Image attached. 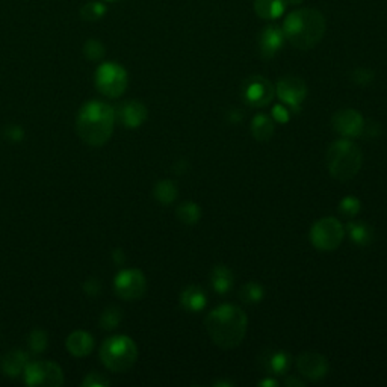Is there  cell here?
<instances>
[{
	"instance_id": "6da1fadb",
	"label": "cell",
	"mask_w": 387,
	"mask_h": 387,
	"mask_svg": "<svg viewBox=\"0 0 387 387\" xmlns=\"http://www.w3.org/2000/svg\"><path fill=\"white\" fill-rule=\"evenodd\" d=\"M204 325L212 342L223 350H233L247 335L248 318L238 306L221 305L206 316Z\"/></svg>"
},
{
	"instance_id": "7a4b0ae2",
	"label": "cell",
	"mask_w": 387,
	"mask_h": 387,
	"mask_svg": "<svg viewBox=\"0 0 387 387\" xmlns=\"http://www.w3.org/2000/svg\"><path fill=\"white\" fill-rule=\"evenodd\" d=\"M283 34L287 43L300 50H312L322 41L327 30L324 14L315 8H298L283 23Z\"/></svg>"
},
{
	"instance_id": "3957f363",
	"label": "cell",
	"mask_w": 387,
	"mask_h": 387,
	"mask_svg": "<svg viewBox=\"0 0 387 387\" xmlns=\"http://www.w3.org/2000/svg\"><path fill=\"white\" fill-rule=\"evenodd\" d=\"M115 124V112L103 102H88L82 106L76 129L83 142L93 147H102L109 141Z\"/></svg>"
},
{
	"instance_id": "277c9868",
	"label": "cell",
	"mask_w": 387,
	"mask_h": 387,
	"mask_svg": "<svg viewBox=\"0 0 387 387\" xmlns=\"http://www.w3.org/2000/svg\"><path fill=\"white\" fill-rule=\"evenodd\" d=\"M363 164L362 150L350 140L333 142L327 151V168L338 181H350L357 176Z\"/></svg>"
},
{
	"instance_id": "5b68a950",
	"label": "cell",
	"mask_w": 387,
	"mask_h": 387,
	"mask_svg": "<svg viewBox=\"0 0 387 387\" xmlns=\"http://www.w3.org/2000/svg\"><path fill=\"white\" fill-rule=\"evenodd\" d=\"M100 359L103 365L112 373H126L136 363L138 348L129 336H112L103 342L100 348Z\"/></svg>"
},
{
	"instance_id": "8992f818",
	"label": "cell",
	"mask_w": 387,
	"mask_h": 387,
	"mask_svg": "<svg viewBox=\"0 0 387 387\" xmlns=\"http://www.w3.org/2000/svg\"><path fill=\"white\" fill-rule=\"evenodd\" d=\"M345 238V227L338 218L325 217L318 219L310 230V241L321 252H333L339 248Z\"/></svg>"
},
{
	"instance_id": "52a82bcc",
	"label": "cell",
	"mask_w": 387,
	"mask_h": 387,
	"mask_svg": "<svg viewBox=\"0 0 387 387\" xmlns=\"http://www.w3.org/2000/svg\"><path fill=\"white\" fill-rule=\"evenodd\" d=\"M127 82L129 78L126 70L115 63L102 64L96 71V87L106 97L117 98L123 96Z\"/></svg>"
},
{
	"instance_id": "ba28073f",
	"label": "cell",
	"mask_w": 387,
	"mask_h": 387,
	"mask_svg": "<svg viewBox=\"0 0 387 387\" xmlns=\"http://www.w3.org/2000/svg\"><path fill=\"white\" fill-rule=\"evenodd\" d=\"M25 382L30 387H58L64 382L63 369H60L55 362L27 363L25 368Z\"/></svg>"
},
{
	"instance_id": "9c48e42d",
	"label": "cell",
	"mask_w": 387,
	"mask_h": 387,
	"mask_svg": "<svg viewBox=\"0 0 387 387\" xmlns=\"http://www.w3.org/2000/svg\"><path fill=\"white\" fill-rule=\"evenodd\" d=\"M113 287L120 298L135 301L144 297L147 289V282L140 269H124L118 272L113 282Z\"/></svg>"
},
{
	"instance_id": "30bf717a",
	"label": "cell",
	"mask_w": 387,
	"mask_h": 387,
	"mask_svg": "<svg viewBox=\"0 0 387 387\" xmlns=\"http://www.w3.org/2000/svg\"><path fill=\"white\" fill-rule=\"evenodd\" d=\"M274 85L263 76H252L244 82L242 87V97L247 104L253 108H265L274 98Z\"/></svg>"
},
{
	"instance_id": "8fae6325",
	"label": "cell",
	"mask_w": 387,
	"mask_h": 387,
	"mask_svg": "<svg viewBox=\"0 0 387 387\" xmlns=\"http://www.w3.org/2000/svg\"><path fill=\"white\" fill-rule=\"evenodd\" d=\"M276 93L280 102L285 103L287 108L297 111L301 108L302 102L307 97V85L306 82L297 76H286L277 82Z\"/></svg>"
},
{
	"instance_id": "7c38bea8",
	"label": "cell",
	"mask_w": 387,
	"mask_h": 387,
	"mask_svg": "<svg viewBox=\"0 0 387 387\" xmlns=\"http://www.w3.org/2000/svg\"><path fill=\"white\" fill-rule=\"evenodd\" d=\"M335 131L344 138H357L365 131V120L355 109H340L331 120Z\"/></svg>"
},
{
	"instance_id": "4fadbf2b",
	"label": "cell",
	"mask_w": 387,
	"mask_h": 387,
	"mask_svg": "<svg viewBox=\"0 0 387 387\" xmlns=\"http://www.w3.org/2000/svg\"><path fill=\"white\" fill-rule=\"evenodd\" d=\"M300 374L310 382H318L329 373V362L322 354L316 351H305L297 357Z\"/></svg>"
},
{
	"instance_id": "5bb4252c",
	"label": "cell",
	"mask_w": 387,
	"mask_h": 387,
	"mask_svg": "<svg viewBox=\"0 0 387 387\" xmlns=\"http://www.w3.org/2000/svg\"><path fill=\"white\" fill-rule=\"evenodd\" d=\"M285 34L283 29L276 25H269L265 27L257 38V49H259V55L262 59L269 60L276 58L277 53L282 50L285 45Z\"/></svg>"
},
{
	"instance_id": "9a60e30c",
	"label": "cell",
	"mask_w": 387,
	"mask_h": 387,
	"mask_svg": "<svg viewBox=\"0 0 387 387\" xmlns=\"http://www.w3.org/2000/svg\"><path fill=\"white\" fill-rule=\"evenodd\" d=\"M180 305L186 312L199 313L208 306V295L200 286H188L180 295Z\"/></svg>"
},
{
	"instance_id": "2e32d148",
	"label": "cell",
	"mask_w": 387,
	"mask_h": 387,
	"mask_svg": "<svg viewBox=\"0 0 387 387\" xmlns=\"http://www.w3.org/2000/svg\"><path fill=\"white\" fill-rule=\"evenodd\" d=\"M120 118L127 127H140L147 120V108L136 100L126 102L120 108Z\"/></svg>"
},
{
	"instance_id": "e0dca14e",
	"label": "cell",
	"mask_w": 387,
	"mask_h": 387,
	"mask_svg": "<svg viewBox=\"0 0 387 387\" xmlns=\"http://www.w3.org/2000/svg\"><path fill=\"white\" fill-rule=\"evenodd\" d=\"M287 8V0H254V12L259 19L274 21L282 17Z\"/></svg>"
},
{
	"instance_id": "ac0fdd59",
	"label": "cell",
	"mask_w": 387,
	"mask_h": 387,
	"mask_svg": "<svg viewBox=\"0 0 387 387\" xmlns=\"http://www.w3.org/2000/svg\"><path fill=\"white\" fill-rule=\"evenodd\" d=\"M94 348V339L87 331H74L67 338V350L76 357H85Z\"/></svg>"
},
{
	"instance_id": "d6986e66",
	"label": "cell",
	"mask_w": 387,
	"mask_h": 387,
	"mask_svg": "<svg viewBox=\"0 0 387 387\" xmlns=\"http://www.w3.org/2000/svg\"><path fill=\"white\" fill-rule=\"evenodd\" d=\"M210 285L215 289V292L219 295L229 294L233 287L232 269L229 267H225V265H217V267L212 269Z\"/></svg>"
},
{
	"instance_id": "ffe728a7",
	"label": "cell",
	"mask_w": 387,
	"mask_h": 387,
	"mask_svg": "<svg viewBox=\"0 0 387 387\" xmlns=\"http://www.w3.org/2000/svg\"><path fill=\"white\" fill-rule=\"evenodd\" d=\"M265 368L269 374L274 375H285L291 368V355L285 351H274L268 354V357L265 359Z\"/></svg>"
},
{
	"instance_id": "44dd1931",
	"label": "cell",
	"mask_w": 387,
	"mask_h": 387,
	"mask_svg": "<svg viewBox=\"0 0 387 387\" xmlns=\"http://www.w3.org/2000/svg\"><path fill=\"white\" fill-rule=\"evenodd\" d=\"M348 234L351 241L357 245H369L374 241V230L373 227L362 221H351L346 225Z\"/></svg>"
},
{
	"instance_id": "7402d4cb",
	"label": "cell",
	"mask_w": 387,
	"mask_h": 387,
	"mask_svg": "<svg viewBox=\"0 0 387 387\" xmlns=\"http://www.w3.org/2000/svg\"><path fill=\"white\" fill-rule=\"evenodd\" d=\"M252 133L257 141H268L274 135V123L265 113H257L252 123Z\"/></svg>"
},
{
	"instance_id": "603a6c76",
	"label": "cell",
	"mask_w": 387,
	"mask_h": 387,
	"mask_svg": "<svg viewBox=\"0 0 387 387\" xmlns=\"http://www.w3.org/2000/svg\"><path fill=\"white\" fill-rule=\"evenodd\" d=\"M26 354L21 353L20 350H15L10 353L3 360V371L8 377H17L20 375L26 368Z\"/></svg>"
},
{
	"instance_id": "cb8c5ba5",
	"label": "cell",
	"mask_w": 387,
	"mask_h": 387,
	"mask_svg": "<svg viewBox=\"0 0 387 387\" xmlns=\"http://www.w3.org/2000/svg\"><path fill=\"white\" fill-rule=\"evenodd\" d=\"M153 192L155 199L161 204H164V206H168V204H171L177 199V186L174 185L171 180L157 181Z\"/></svg>"
},
{
	"instance_id": "d4e9b609",
	"label": "cell",
	"mask_w": 387,
	"mask_h": 387,
	"mask_svg": "<svg viewBox=\"0 0 387 387\" xmlns=\"http://www.w3.org/2000/svg\"><path fill=\"white\" fill-rule=\"evenodd\" d=\"M176 215L181 223L186 225H194L200 221L201 218V209L197 203L186 201L184 204H180L176 210Z\"/></svg>"
},
{
	"instance_id": "484cf974",
	"label": "cell",
	"mask_w": 387,
	"mask_h": 387,
	"mask_svg": "<svg viewBox=\"0 0 387 387\" xmlns=\"http://www.w3.org/2000/svg\"><path fill=\"white\" fill-rule=\"evenodd\" d=\"M265 298V289L259 283H247L241 289V300L245 305H259Z\"/></svg>"
},
{
	"instance_id": "4316f807",
	"label": "cell",
	"mask_w": 387,
	"mask_h": 387,
	"mask_svg": "<svg viewBox=\"0 0 387 387\" xmlns=\"http://www.w3.org/2000/svg\"><path fill=\"white\" fill-rule=\"evenodd\" d=\"M121 321V312L117 307H109L106 309L102 318H100V325L104 330H112L115 329Z\"/></svg>"
},
{
	"instance_id": "83f0119b",
	"label": "cell",
	"mask_w": 387,
	"mask_h": 387,
	"mask_svg": "<svg viewBox=\"0 0 387 387\" xmlns=\"http://www.w3.org/2000/svg\"><path fill=\"white\" fill-rule=\"evenodd\" d=\"M339 210L344 217L353 218L360 212V200L355 199V197H345L339 204Z\"/></svg>"
},
{
	"instance_id": "f1b7e54d",
	"label": "cell",
	"mask_w": 387,
	"mask_h": 387,
	"mask_svg": "<svg viewBox=\"0 0 387 387\" xmlns=\"http://www.w3.org/2000/svg\"><path fill=\"white\" fill-rule=\"evenodd\" d=\"M29 346L35 353H43L47 346V335L41 330H34L29 336Z\"/></svg>"
},
{
	"instance_id": "f546056e",
	"label": "cell",
	"mask_w": 387,
	"mask_h": 387,
	"mask_svg": "<svg viewBox=\"0 0 387 387\" xmlns=\"http://www.w3.org/2000/svg\"><path fill=\"white\" fill-rule=\"evenodd\" d=\"M104 12H106V10H104V6L102 3L93 2V3H88V5L83 6L82 17H83V20L94 21V20L102 19L103 15H104Z\"/></svg>"
},
{
	"instance_id": "4dcf8cb0",
	"label": "cell",
	"mask_w": 387,
	"mask_h": 387,
	"mask_svg": "<svg viewBox=\"0 0 387 387\" xmlns=\"http://www.w3.org/2000/svg\"><path fill=\"white\" fill-rule=\"evenodd\" d=\"M83 53H85V56L91 60H98L102 59L104 55V47L100 41L97 40H89L85 47H83Z\"/></svg>"
},
{
	"instance_id": "1f68e13d",
	"label": "cell",
	"mask_w": 387,
	"mask_h": 387,
	"mask_svg": "<svg viewBox=\"0 0 387 387\" xmlns=\"http://www.w3.org/2000/svg\"><path fill=\"white\" fill-rule=\"evenodd\" d=\"M353 79L355 83H359V85H368V83H371L374 79V71L368 70V68H357V70L353 73Z\"/></svg>"
},
{
	"instance_id": "d6a6232c",
	"label": "cell",
	"mask_w": 387,
	"mask_h": 387,
	"mask_svg": "<svg viewBox=\"0 0 387 387\" xmlns=\"http://www.w3.org/2000/svg\"><path fill=\"white\" fill-rule=\"evenodd\" d=\"M272 118H274L276 121H278V123H287L291 118V112H289V108L285 104H276L274 106V109H272Z\"/></svg>"
},
{
	"instance_id": "836d02e7",
	"label": "cell",
	"mask_w": 387,
	"mask_h": 387,
	"mask_svg": "<svg viewBox=\"0 0 387 387\" xmlns=\"http://www.w3.org/2000/svg\"><path fill=\"white\" fill-rule=\"evenodd\" d=\"M109 384V380H106L104 375L102 374H89L85 380H83V386H87V387H103V386H108Z\"/></svg>"
},
{
	"instance_id": "e575fe53",
	"label": "cell",
	"mask_w": 387,
	"mask_h": 387,
	"mask_svg": "<svg viewBox=\"0 0 387 387\" xmlns=\"http://www.w3.org/2000/svg\"><path fill=\"white\" fill-rule=\"evenodd\" d=\"M83 289L89 295H98L102 291V283L97 278H89L88 282L83 285Z\"/></svg>"
},
{
	"instance_id": "d590c367",
	"label": "cell",
	"mask_w": 387,
	"mask_h": 387,
	"mask_svg": "<svg viewBox=\"0 0 387 387\" xmlns=\"http://www.w3.org/2000/svg\"><path fill=\"white\" fill-rule=\"evenodd\" d=\"M8 138L12 141H20L23 138V131L17 126H12L8 129Z\"/></svg>"
},
{
	"instance_id": "8d00e7d4",
	"label": "cell",
	"mask_w": 387,
	"mask_h": 387,
	"mask_svg": "<svg viewBox=\"0 0 387 387\" xmlns=\"http://www.w3.org/2000/svg\"><path fill=\"white\" fill-rule=\"evenodd\" d=\"M113 259H115L117 263H123V262H124V254H123V252H121V250H117V252L113 253Z\"/></svg>"
},
{
	"instance_id": "74e56055",
	"label": "cell",
	"mask_w": 387,
	"mask_h": 387,
	"mask_svg": "<svg viewBox=\"0 0 387 387\" xmlns=\"http://www.w3.org/2000/svg\"><path fill=\"white\" fill-rule=\"evenodd\" d=\"M286 384H287V386H301V387L305 386V383H302V382H298V380H295V378H289V380L286 382Z\"/></svg>"
},
{
	"instance_id": "f35d334b",
	"label": "cell",
	"mask_w": 387,
	"mask_h": 387,
	"mask_svg": "<svg viewBox=\"0 0 387 387\" xmlns=\"http://www.w3.org/2000/svg\"><path fill=\"white\" fill-rule=\"evenodd\" d=\"M259 384H261V386H277L278 383H277V382H274V380H272V378H269V380H265V382H261Z\"/></svg>"
},
{
	"instance_id": "ab89813d",
	"label": "cell",
	"mask_w": 387,
	"mask_h": 387,
	"mask_svg": "<svg viewBox=\"0 0 387 387\" xmlns=\"http://www.w3.org/2000/svg\"><path fill=\"white\" fill-rule=\"evenodd\" d=\"M108 2H115V0H108Z\"/></svg>"
}]
</instances>
